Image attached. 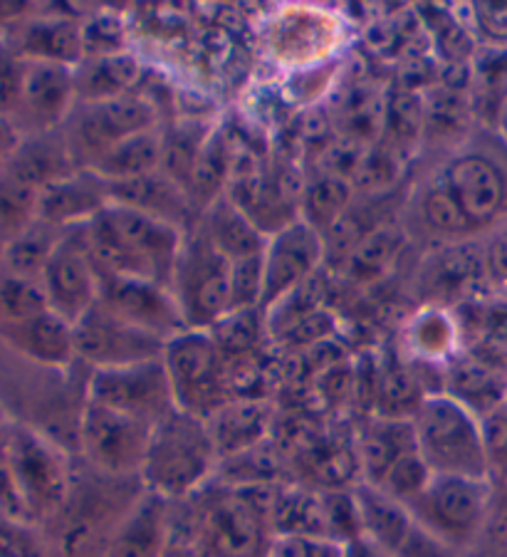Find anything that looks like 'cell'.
I'll return each instance as SVG.
<instances>
[{
  "label": "cell",
  "mask_w": 507,
  "mask_h": 557,
  "mask_svg": "<svg viewBox=\"0 0 507 557\" xmlns=\"http://www.w3.org/2000/svg\"><path fill=\"white\" fill-rule=\"evenodd\" d=\"M141 493V479H114L79 461L67 500L35 528L40 557H107L116 528Z\"/></svg>",
  "instance_id": "obj_1"
},
{
  "label": "cell",
  "mask_w": 507,
  "mask_h": 557,
  "mask_svg": "<svg viewBox=\"0 0 507 557\" xmlns=\"http://www.w3.org/2000/svg\"><path fill=\"white\" fill-rule=\"evenodd\" d=\"M186 233L147 213L110 203L85 226V240L99 275L134 277L171 287Z\"/></svg>",
  "instance_id": "obj_2"
},
{
  "label": "cell",
  "mask_w": 507,
  "mask_h": 557,
  "mask_svg": "<svg viewBox=\"0 0 507 557\" xmlns=\"http://www.w3.org/2000/svg\"><path fill=\"white\" fill-rule=\"evenodd\" d=\"M75 370H45L0 347V407L5 417L11 424L48 436L72 456H77L79 417L87 404L70 394L67 380Z\"/></svg>",
  "instance_id": "obj_3"
},
{
  "label": "cell",
  "mask_w": 507,
  "mask_h": 557,
  "mask_svg": "<svg viewBox=\"0 0 507 557\" xmlns=\"http://www.w3.org/2000/svg\"><path fill=\"white\" fill-rule=\"evenodd\" d=\"M221 456L206 419L176 409L151 431L141 483L171 503L188 500L215 481Z\"/></svg>",
  "instance_id": "obj_4"
},
{
  "label": "cell",
  "mask_w": 507,
  "mask_h": 557,
  "mask_svg": "<svg viewBox=\"0 0 507 557\" xmlns=\"http://www.w3.org/2000/svg\"><path fill=\"white\" fill-rule=\"evenodd\" d=\"M411 424L416 448L433 475L491 479L483 421L448 392L425 394Z\"/></svg>",
  "instance_id": "obj_5"
},
{
  "label": "cell",
  "mask_w": 507,
  "mask_h": 557,
  "mask_svg": "<svg viewBox=\"0 0 507 557\" xmlns=\"http://www.w3.org/2000/svg\"><path fill=\"white\" fill-rule=\"evenodd\" d=\"M475 238L507 221V151L493 139H468L433 172Z\"/></svg>",
  "instance_id": "obj_6"
},
{
  "label": "cell",
  "mask_w": 507,
  "mask_h": 557,
  "mask_svg": "<svg viewBox=\"0 0 507 557\" xmlns=\"http://www.w3.org/2000/svg\"><path fill=\"white\" fill-rule=\"evenodd\" d=\"M495 483L491 479L433 475L409 506L413 523L450 553L463 557L483 543L493 513Z\"/></svg>",
  "instance_id": "obj_7"
},
{
  "label": "cell",
  "mask_w": 507,
  "mask_h": 557,
  "mask_svg": "<svg viewBox=\"0 0 507 557\" xmlns=\"http://www.w3.org/2000/svg\"><path fill=\"white\" fill-rule=\"evenodd\" d=\"M164 364L176 407L198 419H211L233 397L228 362L211 330H184L171 337L164 349Z\"/></svg>",
  "instance_id": "obj_8"
},
{
  "label": "cell",
  "mask_w": 507,
  "mask_h": 557,
  "mask_svg": "<svg viewBox=\"0 0 507 557\" xmlns=\"http://www.w3.org/2000/svg\"><path fill=\"white\" fill-rule=\"evenodd\" d=\"M5 451L11 458L17 488L28 508L33 528L55 516L67 500L75 479L77 456L50 442L38 431L11 424L5 434Z\"/></svg>",
  "instance_id": "obj_9"
},
{
  "label": "cell",
  "mask_w": 507,
  "mask_h": 557,
  "mask_svg": "<svg viewBox=\"0 0 507 557\" xmlns=\"http://www.w3.org/2000/svg\"><path fill=\"white\" fill-rule=\"evenodd\" d=\"M171 293L188 330H213L231 314V260L196 226L186 233Z\"/></svg>",
  "instance_id": "obj_10"
},
{
  "label": "cell",
  "mask_w": 507,
  "mask_h": 557,
  "mask_svg": "<svg viewBox=\"0 0 507 557\" xmlns=\"http://www.w3.org/2000/svg\"><path fill=\"white\" fill-rule=\"evenodd\" d=\"M153 127H161L157 102L134 92L102 102H77L60 132L75 166L92 169L116 144Z\"/></svg>",
  "instance_id": "obj_11"
},
{
  "label": "cell",
  "mask_w": 507,
  "mask_h": 557,
  "mask_svg": "<svg viewBox=\"0 0 507 557\" xmlns=\"http://www.w3.org/2000/svg\"><path fill=\"white\" fill-rule=\"evenodd\" d=\"M153 424L87 401L79 417L77 458L114 479H139Z\"/></svg>",
  "instance_id": "obj_12"
},
{
  "label": "cell",
  "mask_w": 507,
  "mask_h": 557,
  "mask_svg": "<svg viewBox=\"0 0 507 557\" xmlns=\"http://www.w3.org/2000/svg\"><path fill=\"white\" fill-rule=\"evenodd\" d=\"M342 42L344 25L339 17L314 5L280 8L265 30L270 58L289 75L337 60Z\"/></svg>",
  "instance_id": "obj_13"
},
{
  "label": "cell",
  "mask_w": 507,
  "mask_h": 557,
  "mask_svg": "<svg viewBox=\"0 0 507 557\" xmlns=\"http://www.w3.org/2000/svg\"><path fill=\"white\" fill-rule=\"evenodd\" d=\"M87 401L122 411L126 417L141 419L153 426L178 409L164 357L116 367V370L89 372Z\"/></svg>",
  "instance_id": "obj_14"
},
{
  "label": "cell",
  "mask_w": 507,
  "mask_h": 557,
  "mask_svg": "<svg viewBox=\"0 0 507 557\" xmlns=\"http://www.w3.org/2000/svg\"><path fill=\"white\" fill-rule=\"evenodd\" d=\"M75 343L77 362L89 372L149 362V359L164 357L166 349V339L134 327L132 322L107 310L99 300L75 325Z\"/></svg>",
  "instance_id": "obj_15"
},
{
  "label": "cell",
  "mask_w": 507,
  "mask_h": 557,
  "mask_svg": "<svg viewBox=\"0 0 507 557\" xmlns=\"http://www.w3.org/2000/svg\"><path fill=\"white\" fill-rule=\"evenodd\" d=\"M50 310L77 325L99 300V271L89 256L85 226L62 233L60 246L40 275Z\"/></svg>",
  "instance_id": "obj_16"
},
{
  "label": "cell",
  "mask_w": 507,
  "mask_h": 557,
  "mask_svg": "<svg viewBox=\"0 0 507 557\" xmlns=\"http://www.w3.org/2000/svg\"><path fill=\"white\" fill-rule=\"evenodd\" d=\"M262 263H265V287H262V312H265L285 295L320 275L324 265V238L302 219H295L268 236Z\"/></svg>",
  "instance_id": "obj_17"
},
{
  "label": "cell",
  "mask_w": 507,
  "mask_h": 557,
  "mask_svg": "<svg viewBox=\"0 0 507 557\" xmlns=\"http://www.w3.org/2000/svg\"><path fill=\"white\" fill-rule=\"evenodd\" d=\"M77 104L75 67L52 62H28L11 122L21 137L48 134L65 127L67 116Z\"/></svg>",
  "instance_id": "obj_18"
},
{
  "label": "cell",
  "mask_w": 507,
  "mask_h": 557,
  "mask_svg": "<svg viewBox=\"0 0 507 557\" xmlns=\"http://www.w3.org/2000/svg\"><path fill=\"white\" fill-rule=\"evenodd\" d=\"M99 302L120 314L122 320L132 322L134 327L147 330L166 343L178 332L188 330L174 293L164 285L120 275H99Z\"/></svg>",
  "instance_id": "obj_19"
},
{
  "label": "cell",
  "mask_w": 507,
  "mask_h": 557,
  "mask_svg": "<svg viewBox=\"0 0 507 557\" xmlns=\"http://www.w3.org/2000/svg\"><path fill=\"white\" fill-rule=\"evenodd\" d=\"M3 35L28 62L77 67L85 60L83 21L75 15L35 5L33 13L3 30Z\"/></svg>",
  "instance_id": "obj_20"
},
{
  "label": "cell",
  "mask_w": 507,
  "mask_h": 557,
  "mask_svg": "<svg viewBox=\"0 0 507 557\" xmlns=\"http://www.w3.org/2000/svg\"><path fill=\"white\" fill-rule=\"evenodd\" d=\"M0 347L45 370L67 372L79 364L75 325L52 310L15 325H0Z\"/></svg>",
  "instance_id": "obj_21"
},
{
  "label": "cell",
  "mask_w": 507,
  "mask_h": 557,
  "mask_svg": "<svg viewBox=\"0 0 507 557\" xmlns=\"http://www.w3.org/2000/svg\"><path fill=\"white\" fill-rule=\"evenodd\" d=\"M110 203V184L95 172L77 169L75 174L65 176L40 194L38 219L60 231H70L87 226Z\"/></svg>",
  "instance_id": "obj_22"
},
{
  "label": "cell",
  "mask_w": 507,
  "mask_h": 557,
  "mask_svg": "<svg viewBox=\"0 0 507 557\" xmlns=\"http://www.w3.org/2000/svg\"><path fill=\"white\" fill-rule=\"evenodd\" d=\"M110 196L112 203L147 213L151 219L169 223V226L184 233L196 226V211L188 201L186 188L174 176H169L164 169L132 178V182L110 184Z\"/></svg>",
  "instance_id": "obj_23"
},
{
  "label": "cell",
  "mask_w": 507,
  "mask_h": 557,
  "mask_svg": "<svg viewBox=\"0 0 507 557\" xmlns=\"http://www.w3.org/2000/svg\"><path fill=\"white\" fill-rule=\"evenodd\" d=\"M357 469L359 481L369 486H382L388 471L404 456L416 451V436L411 419L396 417H371L357 438Z\"/></svg>",
  "instance_id": "obj_24"
},
{
  "label": "cell",
  "mask_w": 507,
  "mask_h": 557,
  "mask_svg": "<svg viewBox=\"0 0 507 557\" xmlns=\"http://www.w3.org/2000/svg\"><path fill=\"white\" fill-rule=\"evenodd\" d=\"M171 500L144 488L141 498L116 528L107 557H161L169 543Z\"/></svg>",
  "instance_id": "obj_25"
},
{
  "label": "cell",
  "mask_w": 507,
  "mask_h": 557,
  "mask_svg": "<svg viewBox=\"0 0 507 557\" xmlns=\"http://www.w3.org/2000/svg\"><path fill=\"white\" fill-rule=\"evenodd\" d=\"M270 426H273V407L256 397H235L208 419L221 461L265 444Z\"/></svg>",
  "instance_id": "obj_26"
},
{
  "label": "cell",
  "mask_w": 507,
  "mask_h": 557,
  "mask_svg": "<svg viewBox=\"0 0 507 557\" xmlns=\"http://www.w3.org/2000/svg\"><path fill=\"white\" fill-rule=\"evenodd\" d=\"M5 169L21 178V182L38 188L40 194L45 188H50L52 184H58L65 176L77 172L67 149V141L60 129L23 137Z\"/></svg>",
  "instance_id": "obj_27"
},
{
  "label": "cell",
  "mask_w": 507,
  "mask_h": 557,
  "mask_svg": "<svg viewBox=\"0 0 507 557\" xmlns=\"http://www.w3.org/2000/svg\"><path fill=\"white\" fill-rule=\"evenodd\" d=\"M351 496H355L361 535L396 555L401 553V547L409 541L416 528L409 508L404 503L394 500L382 488L369 486V483L361 481L355 483Z\"/></svg>",
  "instance_id": "obj_28"
},
{
  "label": "cell",
  "mask_w": 507,
  "mask_h": 557,
  "mask_svg": "<svg viewBox=\"0 0 507 557\" xmlns=\"http://www.w3.org/2000/svg\"><path fill=\"white\" fill-rule=\"evenodd\" d=\"M144 65L134 52L85 58L75 67L77 102H102L114 97L139 92Z\"/></svg>",
  "instance_id": "obj_29"
},
{
  "label": "cell",
  "mask_w": 507,
  "mask_h": 557,
  "mask_svg": "<svg viewBox=\"0 0 507 557\" xmlns=\"http://www.w3.org/2000/svg\"><path fill=\"white\" fill-rule=\"evenodd\" d=\"M198 228L206 233L221 256L231 260H243L250 256H260L268 246V236L256 223H252L228 196H221L219 201L198 215Z\"/></svg>",
  "instance_id": "obj_30"
},
{
  "label": "cell",
  "mask_w": 507,
  "mask_h": 557,
  "mask_svg": "<svg viewBox=\"0 0 507 557\" xmlns=\"http://www.w3.org/2000/svg\"><path fill=\"white\" fill-rule=\"evenodd\" d=\"M161 161H164V124L116 144L87 172H95L107 184H122L159 172Z\"/></svg>",
  "instance_id": "obj_31"
},
{
  "label": "cell",
  "mask_w": 507,
  "mask_h": 557,
  "mask_svg": "<svg viewBox=\"0 0 507 557\" xmlns=\"http://www.w3.org/2000/svg\"><path fill=\"white\" fill-rule=\"evenodd\" d=\"M270 525H273L275 537L307 535L332 541L322 493L310 488L280 486L277 483L273 493V508H270Z\"/></svg>",
  "instance_id": "obj_32"
},
{
  "label": "cell",
  "mask_w": 507,
  "mask_h": 557,
  "mask_svg": "<svg viewBox=\"0 0 507 557\" xmlns=\"http://www.w3.org/2000/svg\"><path fill=\"white\" fill-rule=\"evenodd\" d=\"M357 199V188L342 176H334L317 169L312 178H305L300 196V219L312 226L320 236L337 226L342 215Z\"/></svg>",
  "instance_id": "obj_33"
},
{
  "label": "cell",
  "mask_w": 507,
  "mask_h": 557,
  "mask_svg": "<svg viewBox=\"0 0 507 557\" xmlns=\"http://www.w3.org/2000/svg\"><path fill=\"white\" fill-rule=\"evenodd\" d=\"M62 233L65 231H60L38 219L30 228H25L21 236H15L11 244L0 248V268L11 275L28 277V281L40 283L45 265H48V260L60 246Z\"/></svg>",
  "instance_id": "obj_34"
},
{
  "label": "cell",
  "mask_w": 507,
  "mask_h": 557,
  "mask_svg": "<svg viewBox=\"0 0 507 557\" xmlns=\"http://www.w3.org/2000/svg\"><path fill=\"white\" fill-rule=\"evenodd\" d=\"M404 244L406 231L401 226H394V221H388L376 231H371L355 248V253L349 256L347 265H344V273L349 275V281H355L359 285L382 281V277L394 268L396 258L401 256Z\"/></svg>",
  "instance_id": "obj_35"
},
{
  "label": "cell",
  "mask_w": 507,
  "mask_h": 557,
  "mask_svg": "<svg viewBox=\"0 0 507 557\" xmlns=\"http://www.w3.org/2000/svg\"><path fill=\"white\" fill-rule=\"evenodd\" d=\"M40 191L21 182L15 174L0 172V248L21 236L38 221Z\"/></svg>",
  "instance_id": "obj_36"
},
{
  "label": "cell",
  "mask_w": 507,
  "mask_h": 557,
  "mask_svg": "<svg viewBox=\"0 0 507 557\" xmlns=\"http://www.w3.org/2000/svg\"><path fill=\"white\" fill-rule=\"evenodd\" d=\"M456 322L448 318V312L429 308L416 314L406 330V343L411 352L421 357L423 362H443L456 352Z\"/></svg>",
  "instance_id": "obj_37"
},
{
  "label": "cell",
  "mask_w": 507,
  "mask_h": 557,
  "mask_svg": "<svg viewBox=\"0 0 507 557\" xmlns=\"http://www.w3.org/2000/svg\"><path fill=\"white\" fill-rule=\"evenodd\" d=\"M48 310L50 305L38 281L11 275L0 268V325H15Z\"/></svg>",
  "instance_id": "obj_38"
},
{
  "label": "cell",
  "mask_w": 507,
  "mask_h": 557,
  "mask_svg": "<svg viewBox=\"0 0 507 557\" xmlns=\"http://www.w3.org/2000/svg\"><path fill=\"white\" fill-rule=\"evenodd\" d=\"M262 253L231 263V312L262 310V287H265Z\"/></svg>",
  "instance_id": "obj_39"
},
{
  "label": "cell",
  "mask_w": 507,
  "mask_h": 557,
  "mask_svg": "<svg viewBox=\"0 0 507 557\" xmlns=\"http://www.w3.org/2000/svg\"><path fill=\"white\" fill-rule=\"evenodd\" d=\"M431 479H433V471L425 466V461L419 454V448H416V451L404 456L401 461H398L394 469L388 471L382 486H376V488H382L394 500L404 503V506L409 508L411 503L425 491V486H429Z\"/></svg>",
  "instance_id": "obj_40"
},
{
  "label": "cell",
  "mask_w": 507,
  "mask_h": 557,
  "mask_svg": "<svg viewBox=\"0 0 507 557\" xmlns=\"http://www.w3.org/2000/svg\"><path fill=\"white\" fill-rule=\"evenodd\" d=\"M25 65H28V60H23L11 40L0 33V116H5V120H11L17 100H21Z\"/></svg>",
  "instance_id": "obj_41"
},
{
  "label": "cell",
  "mask_w": 507,
  "mask_h": 557,
  "mask_svg": "<svg viewBox=\"0 0 507 557\" xmlns=\"http://www.w3.org/2000/svg\"><path fill=\"white\" fill-rule=\"evenodd\" d=\"M83 38H85V58L95 55H114V52L126 50L124 25L114 15L95 13L89 21H83Z\"/></svg>",
  "instance_id": "obj_42"
},
{
  "label": "cell",
  "mask_w": 507,
  "mask_h": 557,
  "mask_svg": "<svg viewBox=\"0 0 507 557\" xmlns=\"http://www.w3.org/2000/svg\"><path fill=\"white\" fill-rule=\"evenodd\" d=\"M0 518L33 528L28 508H25L21 488H17L11 458H8V451H5V438L0 442Z\"/></svg>",
  "instance_id": "obj_43"
},
{
  "label": "cell",
  "mask_w": 507,
  "mask_h": 557,
  "mask_svg": "<svg viewBox=\"0 0 507 557\" xmlns=\"http://www.w3.org/2000/svg\"><path fill=\"white\" fill-rule=\"evenodd\" d=\"M268 557H344V545L327 537L283 535L270 545Z\"/></svg>",
  "instance_id": "obj_44"
},
{
  "label": "cell",
  "mask_w": 507,
  "mask_h": 557,
  "mask_svg": "<svg viewBox=\"0 0 507 557\" xmlns=\"http://www.w3.org/2000/svg\"><path fill=\"white\" fill-rule=\"evenodd\" d=\"M483 265L487 283L507 290V221L487 233L483 244Z\"/></svg>",
  "instance_id": "obj_45"
},
{
  "label": "cell",
  "mask_w": 507,
  "mask_h": 557,
  "mask_svg": "<svg viewBox=\"0 0 507 557\" xmlns=\"http://www.w3.org/2000/svg\"><path fill=\"white\" fill-rule=\"evenodd\" d=\"M470 15L475 28L493 45L507 42V3H473Z\"/></svg>",
  "instance_id": "obj_46"
},
{
  "label": "cell",
  "mask_w": 507,
  "mask_h": 557,
  "mask_svg": "<svg viewBox=\"0 0 507 557\" xmlns=\"http://www.w3.org/2000/svg\"><path fill=\"white\" fill-rule=\"evenodd\" d=\"M21 132L15 129V124L11 120H5V116H0V172H3L8 161H11L13 151L17 149V144H21Z\"/></svg>",
  "instance_id": "obj_47"
},
{
  "label": "cell",
  "mask_w": 507,
  "mask_h": 557,
  "mask_svg": "<svg viewBox=\"0 0 507 557\" xmlns=\"http://www.w3.org/2000/svg\"><path fill=\"white\" fill-rule=\"evenodd\" d=\"M344 557H398V555L386 550L382 545H376L374 541H369V537L359 535L355 541L344 543Z\"/></svg>",
  "instance_id": "obj_48"
},
{
  "label": "cell",
  "mask_w": 507,
  "mask_h": 557,
  "mask_svg": "<svg viewBox=\"0 0 507 557\" xmlns=\"http://www.w3.org/2000/svg\"><path fill=\"white\" fill-rule=\"evenodd\" d=\"M8 429H11V419L5 417V411H3V407H0V442H3L5 438V434H8Z\"/></svg>",
  "instance_id": "obj_49"
}]
</instances>
